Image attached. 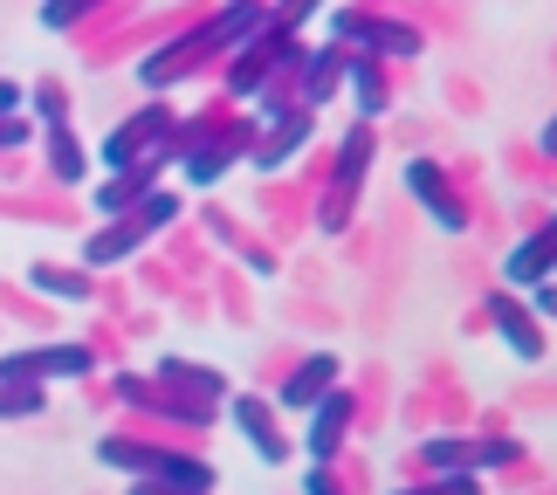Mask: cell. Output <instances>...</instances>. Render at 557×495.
<instances>
[{"label":"cell","mask_w":557,"mask_h":495,"mask_svg":"<svg viewBox=\"0 0 557 495\" xmlns=\"http://www.w3.org/2000/svg\"><path fill=\"white\" fill-rule=\"evenodd\" d=\"M132 495H165V488H152V482H138V488H132Z\"/></svg>","instance_id":"7c38bea8"},{"label":"cell","mask_w":557,"mask_h":495,"mask_svg":"<svg viewBox=\"0 0 557 495\" xmlns=\"http://www.w3.org/2000/svg\"><path fill=\"white\" fill-rule=\"evenodd\" d=\"M304 495H331V488H324V482H317V475H310V482H304Z\"/></svg>","instance_id":"8fae6325"},{"label":"cell","mask_w":557,"mask_h":495,"mask_svg":"<svg viewBox=\"0 0 557 495\" xmlns=\"http://www.w3.org/2000/svg\"><path fill=\"white\" fill-rule=\"evenodd\" d=\"M496 324H503V337H509V344H517V358H544V344L530 337V324H523V317L509 310V304H496Z\"/></svg>","instance_id":"8992f818"},{"label":"cell","mask_w":557,"mask_h":495,"mask_svg":"<svg viewBox=\"0 0 557 495\" xmlns=\"http://www.w3.org/2000/svg\"><path fill=\"white\" fill-rule=\"evenodd\" d=\"M35 289H55V296H70V304H83V296H90V283H83V275H62V269H35Z\"/></svg>","instance_id":"9c48e42d"},{"label":"cell","mask_w":557,"mask_h":495,"mask_svg":"<svg viewBox=\"0 0 557 495\" xmlns=\"http://www.w3.org/2000/svg\"><path fill=\"white\" fill-rule=\"evenodd\" d=\"M28 372H62V379H83L90 372V351L83 344H55V351H21L0 364V379H28Z\"/></svg>","instance_id":"6da1fadb"},{"label":"cell","mask_w":557,"mask_h":495,"mask_svg":"<svg viewBox=\"0 0 557 495\" xmlns=\"http://www.w3.org/2000/svg\"><path fill=\"white\" fill-rule=\"evenodd\" d=\"M0 413H35V393H0Z\"/></svg>","instance_id":"30bf717a"},{"label":"cell","mask_w":557,"mask_h":495,"mask_svg":"<svg viewBox=\"0 0 557 495\" xmlns=\"http://www.w3.org/2000/svg\"><path fill=\"white\" fill-rule=\"evenodd\" d=\"M159 221H173V200H152L138 221H124L117 234H97V242H90V262H124V255H132V242H138L145 227H159Z\"/></svg>","instance_id":"7a4b0ae2"},{"label":"cell","mask_w":557,"mask_h":495,"mask_svg":"<svg viewBox=\"0 0 557 495\" xmlns=\"http://www.w3.org/2000/svg\"><path fill=\"white\" fill-rule=\"evenodd\" d=\"M242 426H248V441L262 447L269 461H283V441H275V426H262V406H255V399H242Z\"/></svg>","instance_id":"ba28073f"},{"label":"cell","mask_w":557,"mask_h":495,"mask_svg":"<svg viewBox=\"0 0 557 495\" xmlns=\"http://www.w3.org/2000/svg\"><path fill=\"white\" fill-rule=\"evenodd\" d=\"M509 275H517V283H530V275H550V234H530V242L509 255Z\"/></svg>","instance_id":"5b68a950"},{"label":"cell","mask_w":557,"mask_h":495,"mask_svg":"<svg viewBox=\"0 0 557 495\" xmlns=\"http://www.w3.org/2000/svg\"><path fill=\"white\" fill-rule=\"evenodd\" d=\"M331 379H337V358H310V364H304V372H296V379H289V393H283V399H289V406H310V399H317V393H324V385H331Z\"/></svg>","instance_id":"277c9868"},{"label":"cell","mask_w":557,"mask_h":495,"mask_svg":"<svg viewBox=\"0 0 557 495\" xmlns=\"http://www.w3.org/2000/svg\"><path fill=\"white\" fill-rule=\"evenodd\" d=\"M406 180H413V193H420L426 207H434V221H441V227H461V207H447V200H441V180H434V165H426V159H413V172H406Z\"/></svg>","instance_id":"3957f363"},{"label":"cell","mask_w":557,"mask_h":495,"mask_svg":"<svg viewBox=\"0 0 557 495\" xmlns=\"http://www.w3.org/2000/svg\"><path fill=\"white\" fill-rule=\"evenodd\" d=\"M337 434H345V399H331L324 413H317V426H310V447H317V455H331V447H337Z\"/></svg>","instance_id":"52a82bcc"}]
</instances>
